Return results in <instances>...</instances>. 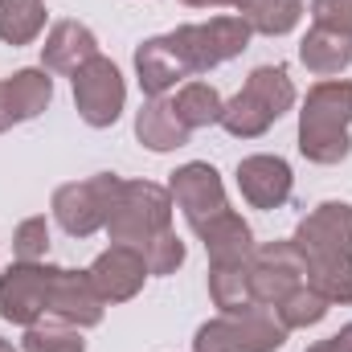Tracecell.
<instances>
[{"instance_id":"obj_30","label":"cell","mask_w":352,"mask_h":352,"mask_svg":"<svg viewBox=\"0 0 352 352\" xmlns=\"http://www.w3.org/2000/svg\"><path fill=\"white\" fill-rule=\"evenodd\" d=\"M311 21L320 29L352 37V0H311Z\"/></svg>"},{"instance_id":"obj_24","label":"cell","mask_w":352,"mask_h":352,"mask_svg":"<svg viewBox=\"0 0 352 352\" xmlns=\"http://www.w3.org/2000/svg\"><path fill=\"white\" fill-rule=\"evenodd\" d=\"M307 287L328 303H352V254L311 258L307 263Z\"/></svg>"},{"instance_id":"obj_11","label":"cell","mask_w":352,"mask_h":352,"mask_svg":"<svg viewBox=\"0 0 352 352\" xmlns=\"http://www.w3.org/2000/svg\"><path fill=\"white\" fill-rule=\"evenodd\" d=\"M168 192H173V205L188 217V226L205 221V217H217L221 209H230L226 201V184L213 164L205 160H188L168 176Z\"/></svg>"},{"instance_id":"obj_5","label":"cell","mask_w":352,"mask_h":352,"mask_svg":"<svg viewBox=\"0 0 352 352\" xmlns=\"http://www.w3.org/2000/svg\"><path fill=\"white\" fill-rule=\"evenodd\" d=\"M119 188H123V176L115 173H98L87 180H70V184H58L54 188V221L70 234V238H90L98 230H107V217L119 201Z\"/></svg>"},{"instance_id":"obj_33","label":"cell","mask_w":352,"mask_h":352,"mask_svg":"<svg viewBox=\"0 0 352 352\" xmlns=\"http://www.w3.org/2000/svg\"><path fill=\"white\" fill-rule=\"evenodd\" d=\"M188 8H226V0H180Z\"/></svg>"},{"instance_id":"obj_21","label":"cell","mask_w":352,"mask_h":352,"mask_svg":"<svg viewBox=\"0 0 352 352\" xmlns=\"http://www.w3.org/2000/svg\"><path fill=\"white\" fill-rule=\"evenodd\" d=\"M250 33H263V37H287L299 21H303V0H242L234 8Z\"/></svg>"},{"instance_id":"obj_4","label":"cell","mask_w":352,"mask_h":352,"mask_svg":"<svg viewBox=\"0 0 352 352\" xmlns=\"http://www.w3.org/2000/svg\"><path fill=\"white\" fill-rule=\"evenodd\" d=\"M287 324L274 316V307L250 303L246 311L217 316L197 328L192 352H278L287 344Z\"/></svg>"},{"instance_id":"obj_18","label":"cell","mask_w":352,"mask_h":352,"mask_svg":"<svg viewBox=\"0 0 352 352\" xmlns=\"http://www.w3.org/2000/svg\"><path fill=\"white\" fill-rule=\"evenodd\" d=\"M188 127L180 123L176 107L168 98H148L140 111H135V140L148 148V152H176L188 144Z\"/></svg>"},{"instance_id":"obj_16","label":"cell","mask_w":352,"mask_h":352,"mask_svg":"<svg viewBox=\"0 0 352 352\" xmlns=\"http://www.w3.org/2000/svg\"><path fill=\"white\" fill-rule=\"evenodd\" d=\"M135 78H140V90H144L148 98H164L180 78H192L188 62H184L180 50H176L173 33L148 37V41L135 50Z\"/></svg>"},{"instance_id":"obj_8","label":"cell","mask_w":352,"mask_h":352,"mask_svg":"<svg viewBox=\"0 0 352 352\" xmlns=\"http://www.w3.org/2000/svg\"><path fill=\"white\" fill-rule=\"evenodd\" d=\"M246 270H250V295H254V303H266V307L283 303L295 287L307 283V258H303V250L291 238L258 246Z\"/></svg>"},{"instance_id":"obj_28","label":"cell","mask_w":352,"mask_h":352,"mask_svg":"<svg viewBox=\"0 0 352 352\" xmlns=\"http://www.w3.org/2000/svg\"><path fill=\"white\" fill-rule=\"evenodd\" d=\"M140 254H144V263H148V274L164 278V274H176V270L184 266V242L176 238V230H164V234H156L148 246H140Z\"/></svg>"},{"instance_id":"obj_7","label":"cell","mask_w":352,"mask_h":352,"mask_svg":"<svg viewBox=\"0 0 352 352\" xmlns=\"http://www.w3.org/2000/svg\"><path fill=\"white\" fill-rule=\"evenodd\" d=\"M70 87H74V107H78V119L87 127H115L123 107H127V82L119 74V66L102 54H94L82 70L70 74Z\"/></svg>"},{"instance_id":"obj_19","label":"cell","mask_w":352,"mask_h":352,"mask_svg":"<svg viewBox=\"0 0 352 352\" xmlns=\"http://www.w3.org/2000/svg\"><path fill=\"white\" fill-rule=\"evenodd\" d=\"M299 62H303L316 78H336L340 70L352 66V37L311 25V29L303 33V41H299Z\"/></svg>"},{"instance_id":"obj_25","label":"cell","mask_w":352,"mask_h":352,"mask_svg":"<svg viewBox=\"0 0 352 352\" xmlns=\"http://www.w3.org/2000/svg\"><path fill=\"white\" fill-rule=\"evenodd\" d=\"M246 266H209V299H213V307L221 316L246 311L254 303V295H250V270Z\"/></svg>"},{"instance_id":"obj_34","label":"cell","mask_w":352,"mask_h":352,"mask_svg":"<svg viewBox=\"0 0 352 352\" xmlns=\"http://www.w3.org/2000/svg\"><path fill=\"white\" fill-rule=\"evenodd\" d=\"M0 352H16V349H12V340H4V336H0Z\"/></svg>"},{"instance_id":"obj_1","label":"cell","mask_w":352,"mask_h":352,"mask_svg":"<svg viewBox=\"0 0 352 352\" xmlns=\"http://www.w3.org/2000/svg\"><path fill=\"white\" fill-rule=\"evenodd\" d=\"M352 82L324 78L307 90L299 111V152L311 164H340L352 156Z\"/></svg>"},{"instance_id":"obj_15","label":"cell","mask_w":352,"mask_h":352,"mask_svg":"<svg viewBox=\"0 0 352 352\" xmlns=\"http://www.w3.org/2000/svg\"><path fill=\"white\" fill-rule=\"evenodd\" d=\"M192 234L201 238L209 266H246L254 258V230L242 221V213L234 209H221L217 217H205L192 226Z\"/></svg>"},{"instance_id":"obj_14","label":"cell","mask_w":352,"mask_h":352,"mask_svg":"<svg viewBox=\"0 0 352 352\" xmlns=\"http://www.w3.org/2000/svg\"><path fill=\"white\" fill-rule=\"evenodd\" d=\"M234 176H238V188H242L250 209H278V205L291 201V188H295L291 164L283 156H270V152L238 160V173Z\"/></svg>"},{"instance_id":"obj_26","label":"cell","mask_w":352,"mask_h":352,"mask_svg":"<svg viewBox=\"0 0 352 352\" xmlns=\"http://www.w3.org/2000/svg\"><path fill=\"white\" fill-rule=\"evenodd\" d=\"M21 352H87V340H82V328L62 324L54 316H41L37 324L25 328Z\"/></svg>"},{"instance_id":"obj_17","label":"cell","mask_w":352,"mask_h":352,"mask_svg":"<svg viewBox=\"0 0 352 352\" xmlns=\"http://www.w3.org/2000/svg\"><path fill=\"white\" fill-rule=\"evenodd\" d=\"M94 54H98V37L90 33L82 21H58V25L45 33L41 66H45L50 74H74V70L87 66Z\"/></svg>"},{"instance_id":"obj_31","label":"cell","mask_w":352,"mask_h":352,"mask_svg":"<svg viewBox=\"0 0 352 352\" xmlns=\"http://www.w3.org/2000/svg\"><path fill=\"white\" fill-rule=\"evenodd\" d=\"M307 352H352V324H344L336 336H328V340H316Z\"/></svg>"},{"instance_id":"obj_10","label":"cell","mask_w":352,"mask_h":352,"mask_svg":"<svg viewBox=\"0 0 352 352\" xmlns=\"http://www.w3.org/2000/svg\"><path fill=\"white\" fill-rule=\"evenodd\" d=\"M291 242L303 250L307 263L311 258H332V254H352V205L349 201H324V205H316L299 221V230H295Z\"/></svg>"},{"instance_id":"obj_32","label":"cell","mask_w":352,"mask_h":352,"mask_svg":"<svg viewBox=\"0 0 352 352\" xmlns=\"http://www.w3.org/2000/svg\"><path fill=\"white\" fill-rule=\"evenodd\" d=\"M12 127V111H8V94H4V82H0V135Z\"/></svg>"},{"instance_id":"obj_12","label":"cell","mask_w":352,"mask_h":352,"mask_svg":"<svg viewBox=\"0 0 352 352\" xmlns=\"http://www.w3.org/2000/svg\"><path fill=\"white\" fill-rule=\"evenodd\" d=\"M102 311H107V299L98 295V287L90 283L87 270H66L58 266L54 283H50V303H45V316L62 320V324H74V328H98L102 324Z\"/></svg>"},{"instance_id":"obj_13","label":"cell","mask_w":352,"mask_h":352,"mask_svg":"<svg viewBox=\"0 0 352 352\" xmlns=\"http://www.w3.org/2000/svg\"><path fill=\"white\" fill-rule=\"evenodd\" d=\"M90 283L98 287V295L107 303H127L144 291V278H148V263L135 246H107L94 263H90Z\"/></svg>"},{"instance_id":"obj_20","label":"cell","mask_w":352,"mask_h":352,"mask_svg":"<svg viewBox=\"0 0 352 352\" xmlns=\"http://www.w3.org/2000/svg\"><path fill=\"white\" fill-rule=\"evenodd\" d=\"M4 94H8V111H12V123H29L37 119L50 98H54V78L45 66H25L16 70L12 78H4Z\"/></svg>"},{"instance_id":"obj_29","label":"cell","mask_w":352,"mask_h":352,"mask_svg":"<svg viewBox=\"0 0 352 352\" xmlns=\"http://www.w3.org/2000/svg\"><path fill=\"white\" fill-rule=\"evenodd\" d=\"M50 254V221L45 217H25L12 230V258L16 263H41Z\"/></svg>"},{"instance_id":"obj_6","label":"cell","mask_w":352,"mask_h":352,"mask_svg":"<svg viewBox=\"0 0 352 352\" xmlns=\"http://www.w3.org/2000/svg\"><path fill=\"white\" fill-rule=\"evenodd\" d=\"M250 37L254 33H250V25L238 12H217V16L201 21V25H180V29H173L176 50H180V58L188 62L192 74H209L221 62L246 54Z\"/></svg>"},{"instance_id":"obj_22","label":"cell","mask_w":352,"mask_h":352,"mask_svg":"<svg viewBox=\"0 0 352 352\" xmlns=\"http://www.w3.org/2000/svg\"><path fill=\"white\" fill-rule=\"evenodd\" d=\"M45 33V0H0V41L33 45Z\"/></svg>"},{"instance_id":"obj_23","label":"cell","mask_w":352,"mask_h":352,"mask_svg":"<svg viewBox=\"0 0 352 352\" xmlns=\"http://www.w3.org/2000/svg\"><path fill=\"white\" fill-rule=\"evenodd\" d=\"M176 115H180V123L188 127V131H197V127H213V123H221V107H226V98L217 94V90L209 87V82H184V87L176 90L173 98Z\"/></svg>"},{"instance_id":"obj_27","label":"cell","mask_w":352,"mask_h":352,"mask_svg":"<svg viewBox=\"0 0 352 352\" xmlns=\"http://www.w3.org/2000/svg\"><path fill=\"white\" fill-rule=\"evenodd\" d=\"M328 307H332V303L320 299V295L303 283V287H295L283 303H274V316L287 324V332H295V328H316V324L328 316Z\"/></svg>"},{"instance_id":"obj_9","label":"cell","mask_w":352,"mask_h":352,"mask_svg":"<svg viewBox=\"0 0 352 352\" xmlns=\"http://www.w3.org/2000/svg\"><path fill=\"white\" fill-rule=\"evenodd\" d=\"M58 266L45 263H12L0 274V320L8 324H37L45 316L50 303V283H54Z\"/></svg>"},{"instance_id":"obj_3","label":"cell","mask_w":352,"mask_h":352,"mask_svg":"<svg viewBox=\"0 0 352 352\" xmlns=\"http://www.w3.org/2000/svg\"><path fill=\"white\" fill-rule=\"evenodd\" d=\"M173 230V192L156 180H123L119 201L107 217V238L115 246H148L156 234Z\"/></svg>"},{"instance_id":"obj_2","label":"cell","mask_w":352,"mask_h":352,"mask_svg":"<svg viewBox=\"0 0 352 352\" xmlns=\"http://www.w3.org/2000/svg\"><path fill=\"white\" fill-rule=\"evenodd\" d=\"M291 107H295L291 74L283 66H258V70H250L246 87L221 107V127L234 140H258Z\"/></svg>"}]
</instances>
